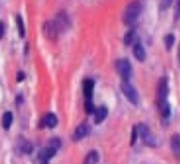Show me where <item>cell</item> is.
<instances>
[{
    "instance_id": "obj_1",
    "label": "cell",
    "mask_w": 180,
    "mask_h": 164,
    "mask_svg": "<svg viewBox=\"0 0 180 164\" xmlns=\"http://www.w3.org/2000/svg\"><path fill=\"white\" fill-rule=\"evenodd\" d=\"M141 11H142V6H141V2H140L139 0L131 1L126 6L124 15H123V21H124L125 25H127V26L134 25L137 21Z\"/></svg>"
},
{
    "instance_id": "obj_2",
    "label": "cell",
    "mask_w": 180,
    "mask_h": 164,
    "mask_svg": "<svg viewBox=\"0 0 180 164\" xmlns=\"http://www.w3.org/2000/svg\"><path fill=\"white\" fill-rule=\"evenodd\" d=\"M136 129H137V135H140L141 140L143 141V143L146 146H148V147H156L157 146V140L146 124H140Z\"/></svg>"
},
{
    "instance_id": "obj_3",
    "label": "cell",
    "mask_w": 180,
    "mask_h": 164,
    "mask_svg": "<svg viewBox=\"0 0 180 164\" xmlns=\"http://www.w3.org/2000/svg\"><path fill=\"white\" fill-rule=\"evenodd\" d=\"M121 92L124 93V96L127 98V101L131 104H139V93H137L136 88L129 81H123L121 82Z\"/></svg>"
},
{
    "instance_id": "obj_4",
    "label": "cell",
    "mask_w": 180,
    "mask_h": 164,
    "mask_svg": "<svg viewBox=\"0 0 180 164\" xmlns=\"http://www.w3.org/2000/svg\"><path fill=\"white\" fill-rule=\"evenodd\" d=\"M115 67H116V71L118 74L121 76L123 81H129L131 72H132V67H131V64L127 59H120L115 62Z\"/></svg>"
},
{
    "instance_id": "obj_5",
    "label": "cell",
    "mask_w": 180,
    "mask_h": 164,
    "mask_svg": "<svg viewBox=\"0 0 180 164\" xmlns=\"http://www.w3.org/2000/svg\"><path fill=\"white\" fill-rule=\"evenodd\" d=\"M168 93H169V87H168V81L166 77H162L159 80L158 83V88H157V104L158 107L166 103L167 98H168Z\"/></svg>"
},
{
    "instance_id": "obj_6",
    "label": "cell",
    "mask_w": 180,
    "mask_h": 164,
    "mask_svg": "<svg viewBox=\"0 0 180 164\" xmlns=\"http://www.w3.org/2000/svg\"><path fill=\"white\" fill-rule=\"evenodd\" d=\"M60 31L56 26L55 21H47L44 25H43V34L47 39H50V41H55L59 36Z\"/></svg>"
},
{
    "instance_id": "obj_7",
    "label": "cell",
    "mask_w": 180,
    "mask_h": 164,
    "mask_svg": "<svg viewBox=\"0 0 180 164\" xmlns=\"http://www.w3.org/2000/svg\"><path fill=\"white\" fill-rule=\"evenodd\" d=\"M56 151L50 147H45V148H42L39 152H38V156H37V161H38V164H48V161L50 158H53L55 156Z\"/></svg>"
},
{
    "instance_id": "obj_8",
    "label": "cell",
    "mask_w": 180,
    "mask_h": 164,
    "mask_svg": "<svg viewBox=\"0 0 180 164\" xmlns=\"http://www.w3.org/2000/svg\"><path fill=\"white\" fill-rule=\"evenodd\" d=\"M90 132H91V126L88 124H86V122L81 124V125H79L76 127V130L74 132V140L75 141H80V140H82L83 137H86Z\"/></svg>"
},
{
    "instance_id": "obj_9",
    "label": "cell",
    "mask_w": 180,
    "mask_h": 164,
    "mask_svg": "<svg viewBox=\"0 0 180 164\" xmlns=\"http://www.w3.org/2000/svg\"><path fill=\"white\" fill-rule=\"evenodd\" d=\"M170 148L174 157L180 162V134H174L170 137Z\"/></svg>"
},
{
    "instance_id": "obj_10",
    "label": "cell",
    "mask_w": 180,
    "mask_h": 164,
    "mask_svg": "<svg viewBox=\"0 0 180 164\" xmlns=\"http://www.w3.org/2000/svg\"><path fill=\"white\" fill-rule=\"evenodd\" d=\"M93 88H95V82L91 78H86L83 81V94L86 101L92 98V93H93Z\"/></svg>"
},
{
    "instance_id": "obj_11",
    "label": "cell",
    "mask_w": 180,
    "mask_h": 164,
    "mask_svg": "<svg viewBox=\"0 0 180 164\" xmlns=\"http://www.w3.org/2000/svg\"><path fill=\"white\" fill-rule=\"evenodd\" d=\"M93 113H95V122H96V124H100L103 120L107 118V115H108V109H107L104 105H102V107L97 108Z\"/></svg>"
},
{
    "instance_id": "obj_12",
    "label": "cell",
    "mask_w": 180,
    "mask_h": 164,
    "mask_svg": "<svg viewBox=\"0 0 180 164\" xmlns=\"http://www.w3.org/2000/svg\"><path fill=\"white\" fill-rule=\"evenodd\" d=\"M134 55L139 61H145V59H146V50L141 45V43H136L134 45Z\"/></svg>"
},
{
    "instance_id": "obj_13",
    "label": "cell",
    "mask_w": 180,
    "mask_h": 164,
    "mask_svg": "<svg viewBox=\"0 0 180 164\" xmlns=\"http://www.w3.org/2000/svg\"><path fill=\"white\" fill-rule=\"evenodd\" d=\"M43 124L47 126V127H49V129H53V127H55L56 124H58V119H56V117L54 114H47L45 115V118L43 119Z\"/></svg>"
},
{
    "instance_id": "obj_14",
    "label": "cell",
    "mask_w": 180,
    "mask_h": 164,
    "mask_svg": "<svg viewBox=\"0 0 180 164\" xmlns=\"http://www.w3.org/2000/svg\"><path fill=\"white\" fill-rule=\"evenodd\" d=\"M98 161H99V154H98V152L91 151V152L86 156V158H85V161H83V164H97Z\"/></svg>"
},
{
    "instance_id": "obj_15",
    "label": "cell",
    "mask_w": 180,
    "mask_h": 164,
    "mask_svg": "<svg viewBox=\"0 0 180 164\" xmlns=\"http://www.w3.org/2000/svg\"><path fill=\"white\" fill-rule=\"evenodd\" d=\"M13 113L11 112H6L4 115H3V119H1V122H3V127L5 130H9L11 127V124H13Z\"/></svg>"
},
{
    "instance_id": "obj_16",
    "label": "cell",
    "mask_w": 180,
    "mask_h": 164,
    "mask_svg": "<svg viewBox=\"0 0 180 164\" xmlns=\"http://www.w3.org/2000/svg\"><path fill=\"white\" fill-rule=\"evenodd\" d=\"M21 142H20V145H18V147L21 149V152H23V153H31L32 152V145L28 142L27 140H25V138H21L20 140Z\"/></svg>"
},
{
    "instance_id": "obj_17",
    "label": "cell",
    "mask_w": 180,
    "mask_h": 164,
    "mask_svg": "<svg viewBox=\"0 0 180 164\" xmlns=\"http://www.w3.org/2000/svg\"><path fill=\"white\" fill-rule=\"evenodd\" d=\"M159 109H161V114H162L163 119H168L170 117V105H169L168 102L163 103V104L159 107Z\"/></svg>"
},
{
    "instance_id": "obj_18",
    "label": "cell",
    "mask_w": 180,
    "mask_h": 164,
    "mask_svg": "<svg viewBox=\"0 0 180 164\" xmlns=\"http://www.w3.org/2000/svg\"><path fill=\"white\" fill-rule=\"evenodd\" d=\"M135 34H136L135 30L129 31V32L125 34V37H124V44L125 45H131V44H132V42H134V39H135Z\"/></svg>"
},
{
    "instance_id": "obj_19",
    "label": "cell",
    "mask_w": 180,
    "mask_h": 164,
    "mask_svg": "<svg viewBox=\"0 0 180 164\" xmlns=\"http://www.w3.org/2000/svg\"><path fill=\"white\" fill-rule=\"evenodd\" d=\"M16 22H17V28H18V34L21 38L25 37V25H23V20L22 17L18 15L16 17Z\"/></svg>"
},
{
    "instance_id": "obj_20",
    "label": "cell",
    "mask_w": 180,
    "mask_h": 164,
    "mask_svg": "<svg viewBox=\"0 0 180 164\" xmlns=\"http://www.w3.org/2000/svg\"><path fill=\"white\" fill-rule=\"evenodd\" d=\"M60 146H61V141L59 140V138H50L49 141H48V147H50V148L55 149L56 152H58V149L60 148Z\"/></svg>"
},
{
    "instance_id": "obj_21",
    "label": "cell",
    "mask_w": 180,
    "mask_h": 164,
    "mask_svg": "<svg viewBox=\"0 0 180 164\" xmlns=\"http://www.w3.org/2000/svg\"><path fill=\"white\" fill-rule=\"evenodd\" d=\"M174 41H175V38H174V34H167L166 38H164V43H166V47H167V50H170L172 49V47L174 44Z\"/></svg>"
},
{
    "instance_id": "obj_22",
    "label": "cell",
    "mask_w": 180,
    "mask_h": 164,
    "mask_svg": "<svg viewBox=\"0 0 180 164\" xmlns=\"http://www.w3.org/2000/svg\"><path fill=\"white\" fill-rule=\"evenodd\" d=\"M85 109H86V112H87L88 114H91V113L95 112V105H93V103H92L91 99H87V101H86V103H85Z\"/></svg>"
},
{
    "instance_id": "obj_23",
    "label": "cell",
    "mask_w": 180,
    "mask_h": 164,
    "mask_svg": "<svg viewBox=\"0 0 180 164\" xmlns=\"http://www.w3.org/2000/svg\"><path fill=\"white\" fill-rule=\"evenodd\" d=\"M172 2H173V0H161L159 6H161V9H162V10H167L168 7H170Z\"/></svg>"
},
{
    "instance_id": "obj_24",
    "label": "cell",
    "mask_w": 180,
    "mask_h": 164,
    "mask_svg": "<svg viewBox=\"0 0 180 164\" xmlns=\"http://www.w3.org/2000/svg\"><path fill=\"white\" fill-rule=\"evenodd\" d=\"M136 137H137V129L136 127H132V132H131V141H130V145L134 146V143L136 142Z\"/></svg>"
},
{
    "instance_id": "obj_25",
    "label": "cell",
    "mask_w": 180,
    "mask_h": 164,
    "mask_svg": "<svg viewBox=\"0 0 180 164\" xmlns=\"http://www.w3.org/2000/svg\"><path fill=\"white\" fill-rule=\"evenodd\" d=\"M180 18V0H178L177 2V9H175V20Z\"/></svg>"
},
{
    "instance_id": "obj_26",
    "label": "cell",
    "mask_w": 180,
    "mask_h": 164,
    "mask_svg": "<svg viewBox=\"0 0 180 164\" xmlns=\"http://www.w3.org/2000/svg\"><path fill=\"white\" fill-rule=\"evenodd\" d=\"M23 78H25V74H23V72H18V74H17V81H18V82L22 81Z\"/></svg>"
},
{
    "instance_id": "obj_27",
    "label": "cell",
    "mask_w": 180,
    "mask_h": 164,
    "mask_svg": "<svg viewBox=\"0 0 180 164\" xmlns=\"http://www.w3.org/2000/svg\"><path fill=\"white\" fill-rule=\"evenodd\" d=\"M3 36H4V25L0 22V39L3 38Z\"/></svg>"
},
{
    "instance_id": "obj_28",
    "label": "cell",
    "mask_w": 180,
    "mask_h": 164,
    "mask_svg": "<svg viewBox=\"0 0 180 164\" xmlns=\"http://www.w3.org/2000/svg\"><path fill=\"white\" fill-rule=\"evenodd\" d=\"M178 58H179V64H180V45H179V50H178Z\"/></svg>"
}]
</instances>
